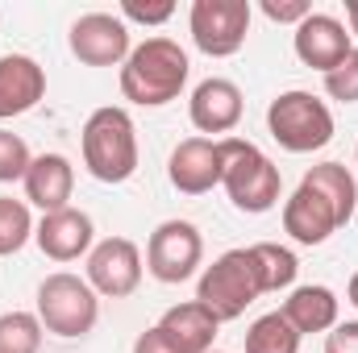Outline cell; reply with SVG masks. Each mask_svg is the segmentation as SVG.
<instances>
[{
  "mask_svg": "<svg viewBox=\"0 0 358 353\" xmlns=\"http://www.w3.org/2000/svg\"><path fill=\"white\" fill-rule=\"evenodd\" d=\"M176 17L171 0H121V21H138V25H163Z\"/></svg>",
  "mask_w": 358,
  "mask_h": 353,
  "instance_id": "cell-27",
  "label": "cell"
},
{
  "mask_svg": "<svg viewBox=\"0 0 358 353\" xmlns=\"http://www.w3.org/2000/svg\"><path fill=\"white\" fill-rule=\"evenodd\" d=\"M259 295H267V291H263V274H259L250 246L246 250H225L213 266H204V274L196 283V303H204L221 324L246 316V308Z\"/></svg>",
  "mask_w": 358,
  "mask_h": 353,
  "instance_id": "cell-4",
  "label": "cell"
},
{
  "mask_svg": "<svg viewBox=\"0 0 358 353\" xmlns=\"http://www.w3.org/2000/svg\"><path fill=\"white\" fill-rule=\"evenodd\" d=\"M21 183H25V200L34 208H42V216L46 212H63V208H71L67 200L76 191V167L63 154H38Z\"/></svg>",
  "mask_w": 358,
  "mask_h": 353,
  "instance_id": "cell-17",
  "label": "cell"
},
{
  "mask_svg": "<svg viewBox=\"0 0 358 353\" xmlns=\"http://www.w3.org/2000/svg\"><path fill=\"white\" fill-rule=\"evenodd\" d=\"M221 142H208V137H187L171 150V163H167V179L179 195H204L221 183Z\"/></svg>",
  "mask_w": 358,
  "mask_h": 353,
  "instance_id": "cell-12",
  "label": "cell"
},
{
  "mask_svg": "<svg viewBox=\"0 0 358 353\" xmlns=\"http://www.w3.org/2000/svg\"><path fill=\"white\" fill-rule=\"evenodd\" d=\"M346 295H350V303H355V308H358V274H355V278H350V287H346Z\"/></svg>",
  "mask_w": 358,
  "mask_h": 353,
  "instance_id": "cell-32",
  "label": "cell"
},
{
  "mask_svg": "<svg viewBox=\"0 0 358 353\" xmlns=\"http://www.w3.org/2000/svg\"><path fill=\"white\" fill-rule=\"evenodd\" d=\"M259 8L267 13L271 21H279V25H300L313 13L308 0H259Z\"/></svg>",
  "mask_w": 358,
  "mask_h": 353,
  "instance_id": "cell-28",
  "label": "cell"
},
{
  "mask_svg": "<svg viewBox=\"0 0 358 353\" xmlns=\"http://www.w3.org/2000/svg\"><path fill=\"white\" fill-rule=\"evenodd\" d=\"M246 353H300V333L283 312H267L246 329Z\"/></svg>",
  "mask_w": 358,
  "mask_h": 353,
  "instance_id": "cell-21",
  "label": "cell"
},
{
  "mask_svg": "<svg viewBox=\"0 0 358 353\" xmlns=\"http://www.w3.org/2000/svg\"><path fill=\"white\" fill-rule=\"evenodd\" d=\"M267 129L287 154H313L334 142V112L313 91H279L267 108Z\"/></svg>",
  "mask_w": 358,
  "mask_h": 353,
  "instance_id": "cell-6",
  "label": "cell"
},
{
  "mask_svg": "<svg viewBox=\"0 0 358 353\" xmlns=\"http://www.w3.org/2000/svg\"><path fill=\"white\" fill-rule=\"evenodd\" d=\"M213 353H221V350H213Z\"/></svg>",
  "mask_w": 358,
  "mask_h": 353,
  "instance_id": "cell-33",
  "label": "cell"
},
{
  "mask_svg": "<svg viewBox=\"0 0 358 353\" xmlns=\"http://www.w3.org/2000/svg\"><path fill=\"white\" fill-rule=\"evenodd\" d=\"M187 71H192V63L176 38H146L121 63V96L142 108H163V104L179 100Z\"/></svg>",
  "mask_w": 358,
  "mask_h": 353,
  "instance_id": "cell-1",
  "label": "cell"
},
{
  "mask_svg": "<svg viewBox=\"0 0 358 353\" xmlns=\"http://www.w3.org/2000/svg\"><path fill=\"white\" fill-rule=\"evenodd\" d=\"M34 316L42 320L46 333L76 341V337H88L92 329H96L100 299L88 287V278H80L71 270H55V274H46L38 283V312Z\"/></svg>",
  "mask_w": 358,
  "mask_h": 353,
  "instance_id": "cell-5",
  "label": "cell"
},
{
  "mask_svg": "<svg viewBox=\"0 0 358 353\" xmlns=\"http://www.w3.org/2000/svg\"><path fill=\"white\" fill-rule=\"evenodd\" d=\"M29 163H34V154H29L25 137L13 133V129H0V183H17V179H25Z\"/></svg>",
  "mask_w": 358,
  "mask_h": 353,
  "instance_id": "cell-25",
  "label": "cell"
},
{
  "mask_svg": "<svg viewBox=\"0 0 358 353\" xmlns=\"http://www.w3.org/2000/svg\"><path fill=\"white\" fill-rule=\"evenodd\" d=\"M304 187H313L334 212H338V220L346 225L350 216H355V204H358V183L355 175L342 167V163H321V167H313V171H304L300 179Z\"/></svg>",
  "mask_w": 358,
  "mask_h": 353,
  "instance_id": "cell-20",
  "label": "cell"
},
{
  "mask_svg": "<svg viewBox=\"0 0 358 353\" xmlns=\"http://www.w3.org/2000/svg\"><path fill=\"white\" fill-rule=\"evenodd\" d=\"M42 350V320L34 312H4L0 316V353H38Z\"/></svg>",
  "mask_w": 358,
  "mask_h": 353,
  "instance_id": "cell-24",
  "label": "cell"
},
{
  "mask_svg": "<svg viewBox=\"0 0 358 353\" xmlns=\"http://www.w3.org/2000/svg\"><path fill=\"white\" fill-rule=\"evenodd\" d=\"M200 258H204V237L192 220H163L146 241V270L167 287L187 283Z\"/></svg>",
  "mask_w": 358,
  "mask_h": 353,
  "instance_id": "cell-8",
  "label": "cell"
},
{
  "mask_svg": "<svg viewBox=\"0 0 358 353\" xmlns=\"http://www.w3.org/2000/svg\"><path fill=\"white\" fill-rule=\"evenodd\" d=\"M334 229H342V220H338V212H334L313 187L300 183V187L283 200V233H287L292 241H300V246H321V241H329Z\"/></svg>",
  "mask_w": 358,
  "mask_h": 353,
  "instance_id": "cell-15",
  "label": "cell"
},
{
  "mask_svg": "<svg viewBox=\"0 0 358 353\" xmlns=\"http://www.w3.org/2000/svg\"><path fill=\"white\" fill-rule=\"evenodd\" d=\"M46 96V71L29 54H4L0 59V121H13Z\"/></svg>",
  "mask_w": 358,
  "mask_h": 353,
  "instance_id": "cell-16",
  "label": "cell"
},
{
  "mask_svg": "<svg viewBox=\"0 0 358 353\" xmlns=\"http://www.w3.org/2000/svg\"><path fill=\"white\" fill-rule=\"evenodd\" d=\"M325 96L338 104H358V50H350L329 75H325Z\"/></svg>",
  "mask_w": 358,
  "mask_h": 353,
  "instance_id": "cell-26",
  "label": "cell"
},
{
  "mask_svg": "<svg viewBox=\"0 0 358 353\" xmlns=\"http://www.w3.org/2000/svg\"><path fill=\"white\" fill-rule=\"evenodd\" d=\"M325 353H358V320L334 324L325 333Z\"/></svg>",
  "mask_w": 358,
  "mask_h": 353,
  "instance_id": "cell-29",
  "label": "cell"
},
{
  "mask_svg": "<svg viewBox=\"0 0 358 353\" xmlns=\"http://www.w3.org/2000/svg\"><path fill=\"white\" fill-rule=\"evenodd\" d=\"M250 254H255V262H259V274H263V291H287L292 283H296V254L287 250V246H275V241H259V246H250Z\"/></svg>",
  "mask_w": 358,
  "mask_h": 353,
  "instance_id": "cell-22",
  "label": "cell"
},
{
  "mask_svg": "<svg viewBox=\"0 0 358 353\" xmlns=\"http://www.w3.org/2000/svg\"><path fill=\"white\" fill-rule=\"evenodd\" d=\"M71 54L84 67H121L129 59V25L113 13H84L67 33Z\"/></svg>",
  "mask_w": 358,
  "mask_h": 353,
  "instance_id": "cell-10",
  "label": "cell"
},
{
  "mask_svg": "<svg viewBox=\"0 0 358 353\" xmlns=\"http://www.w3.org/2000/svg\"><path fill=\"white\" fill-rule=\"evenodd\" d=\"M287 320H292V329L304 337V333H329L334 324H338V295L329 291V287H321V283H308V287H296L287 299H283V308H279Z\"/></svg>",
  "mask_w": 358,
  "mask_h": 353,
  "instance_id": "cell-19",
  "label": "cell"
},
{
  "mask_svg": "<svg viewBox=\"0 0 358 353\" xmlns=\"http://www.w3.org/2000/svg\"><path fill=\"white\" fill-rule=\"evenodd\" d=\"M34 216H29V204L25 200H13V195H0V258L17 254L29 237H34Z\"/></svg>",
  "mask_w": 358,
  "mask_h": 353,
  "instance_id": "cell-23",
  "label": "cell"
},
{
  "mask_svg": "<svg viewBox=\"0 0 358 353\" xmlns=\"http://www.w3.org/2000/svg\"><path fill=\"white\" fill-rule=\"evenodd\" d=\"M221 187L229 191L234 208L242 212H271L283 195V179L279 167L271 163L267 154L255 146V142H242V137H221Z\"/></svg>",
  "mask_w": 358,
  "mask_h": 353,
  "instance_id": "cell-3",
  "label": "cell"
},
{
  "mask_svg": "<svg viewBox=\"0 0 358 353\" xmlns=\"http://www.w3.org/2000/svg\"><path fill=\"white\" fill-rule=\"evenodd\" d=\"M84 167L92 179L100 183H125L138 171V129H134V117L125 108H96L88 121H84Z\"/></svg>",
  "mask_w": 358,
  "mask_h": 353,
  "instance_id": "cell-2",
  "label": "cell"
},
{
  "mask_svg": "<svg viewBox=\"0 0 358 353\" xmlns=\"http://www.w3.org/2000/svg\"><path fill=\"white\" fill-rule=\"evenodd\" d=\"M292 46H296V59H300L304 67L321 71V75H329V71L355 50V46H350V29H346L338 17H329V13H308V17L296 25Z\"/></svg>",
  "mask_w": 358,
  "mask_h": 353,
  "instance_id": "cell-11",
  "label": "cell"
},
{
  "mask_svg": "<svg viewBox=\"0 0 358 353\" xmlns=\"http://www.w3.org/2000/svg\"><path fill=\"white\" fill-rule=\"evenodd\" d=\"M217 329H221V320H217L204 303H196V299L167 308L163 320H159V333H163L179 353H213Z\"/></svg>",
  "mask_w": 358,
  "mask_h": 353,
  "instance_id": "cell-18",
  "label": "cell"
},
{
  "mask_svg": "<svg viewBox=\"0 0 358 353\" xmlns=\"http://www.w3.org/2000/svg\"><path fill=\"white\" fill-rule=\"evenodd\" d=\"M346 21H350V38H358V0H346Z\"/></svg>",
  "mask_w": 358,
  "mask_h": 353,
  "instance_id": "cell-31",
  "label": "cell"
},
{
  "mask_svg": "<svg viewBox=\"0 0 358 353\" xmlns=\"http://www.w3.org/2000/svg\"><path fill=\"white\" fill-rule=\"evenodd\" d=\"M88 287L104 299H125L142 287V250L129 237H104L88 254Z\"/></svg>",
  "mask_w": 358,
  "mask_h": 353,
  "instance_id": "cell-9",
  "label": "cell"
},
{
  "mask_svg": "<svg viewBox=\"0 0 358 353\" xmlns=\"http://www.w3.org/2000/svg\"><path fill=\"white\" fill-rule=\"evenodd\" d=\"M242 108H246L242 104V88L234 80H221V75L196 84L192 100H187V117H192V125L200 133H229V129H238Z\"/></svg>",
  "mask_w": 358,
  "mask_h": 353,
  "instance_id": "cell-14",
  "label": "cell"
},
{
  "mask_svg": "<svg viewBox=\"0 0 358 353\" xmlns=\"http://www.w3.org/2000/svg\"><path fill=\"white\" fill-rule=\"evenodd\" d=\"M34 241L50 262H76V258L92 254V216L80 208L46 212L34 229Z\"/></svg>",
  "mask_w": 358,
  "mask_h": 353,
  "instance_id": "cell-13",
  "label": "cell"
},
{
  "mask_svg": "<svg viewBox=\"0 0 358 353\" xmlns=\"http://www.w3.org/2000/svg\"><path fill=\"white\" fill-rule=\"evenodd\" d=\"M187 29L200 54L229 59L246 46L250 33V0H196L187 13Z\"/></svg>",
  "mask_w": 358,
  "mask_h": 353,
  "instance_id": "cell-7",
  "label": "cell"
},
{
  "mask_svg": "<svg viewBox=\"0 0 358 353\" xmlns=\"http://www.w3.org/2000/svg\"><path fill=\"white\" fill-rule=\"evenodd\" d=\"M134 353H179L163 333H159V324L155 329H146V333H138V341H134Z\"/></svg>",
  "mask_w": 358,
  "mask_h": 353,
  "instance_id": "cell-30",
  "label": "cell"
}]
</instances>
